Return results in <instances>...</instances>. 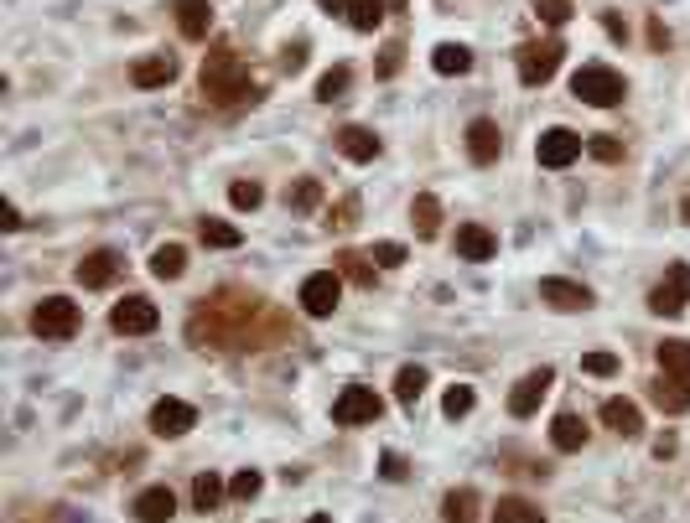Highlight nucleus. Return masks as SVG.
Segmentation results:
<instances>
[{
    "label": "nucleus",
    "mask_w": 690,
    "mask_h": 523,
    "mask_svg": "<svg viewBox=\"0 0 690 523\" xmlns=\"http://www.w3.org/2000/svg\"><path fill=\"white\" fill-rule=\"evenodd\" d=\"M337 151H343L348 161H358V166H369V161L379 156V135L364 130V125H343L337 130Z\"/></svg>",
    "instance_id": "412c9836"
},
{
    "label": "nucleus",
    "mask_w": 690,
    "mask_h": 523,
    "mask_svg": "<svg viewBox=\"0 0 690 523\" xmlns=\"http://www.w3.org/2000/svg\"><path fill=\"white\" fill-rule=\"evenodd\" d=\"M110 327L120 337H145V332H156L161 327V311L145 301V296H125V301L110 311Z\"/></svg>",
    "instance_id": "9d476101"
},
{
    "label": "nucleus",
    "mask_w": 690,
    "mask_h": 523,
    "mask_svg": "<svg viewBox=\"0 0 690 523\" xmlns=\"http://www.w3.org/2000/svg\"><path fill=\"white\" fill-rule=\"evenodd\" d=\"M306 523H327V518H322V513H317V518H306Z\"/></svg>",
    "instance_id": "864d4df0"
},
{
    "label": "nucleus",
    "mask_w": 690,
    "mask_h": 523,
    "mask_svg": "<svg viewBox=\"0 0 690 523\" xmlns=\"http://www.w3.org/2000/svg\"><path fill=\"white\" fill-rule=\"evenodd\" d=\"M581 373H592V379L618 373V352H587V358H581Z\"/></svg>",
    "instance_id": "a19ab883"
},
{
    "label": "nucleus",
    "mask_w": 690,
    "mask_h": 523,
    "mask_svg": "<svg viewBox=\"0 0 690 523\" xmlns=\"http://www.w3.org/2000/svg\"><path fill=\"white\" fill-rule=\"evenodd\" d=\"M203 99L218 104V110H234V104H255L260 99V78L249 73L234 42H213V52L203 58Z\"/></svg>",
    "instance_id": "f03ea898"
},
{
    "label": "nucleus",
    "mask_w": 690,
    "mask_h": 523,
    "mask_svg": "<svg viewBox=\"0 0 690 523\" xmlns=\"http://www.w3.org/2000/svg\"><path fill=\"white\" fill-rule=\"evenodd\" d=\"M535 16L546 21V26H566V21L577 16V5H571V0H535Z\"/></svg>",
    "instance_id": "4c0bfd02"
},
{
    "label": "nucleus",
    "mask_w": 690,
    "mask_h": 523,
    "mask_svg": "<svg viewBox=\"0 0 690 523\" xmlns=\"http://www.w3.org/2000/svg\"><path fill=\"white\" fill-rule=\"evenodd\" d=\"M659 368L664 373H674V379H690V342H680V337H670V342H659Z\"/></svg>",
    "instance_id": "c756f323"
},
{
    "label": "nucleus",
    "mask_w": 690,
    "mask_h": 523,
    "mask_svg": "<svg viewBox=\"0 0 690 523\" xmlns=\"http://www.w3.org/2000/svg\"><path fill=\"white\" fill-rule=\"evenodd\" d=\"M172 78H177V58H166V52H151V58L130 63V83L135 89H166Z\"/></svg>",
    "instance_id": "2eb2a0df"
},
{
    "label": "nucleus",
    "mask_w": 690,
    "mask_h": 523,
    "mask_svg": "<svg viewBox=\"0 0 690 523\" xmlns=\"http://www.w3.org/2000/svg\"><path fill=\"white\" fill-rule=\"evenodd\" d=\"M260 487H265V476H260V472H239L234 482H228V497H239V503H255Z\"/></svg>",
    "instance_id": "ea45409f"
},
{
    "label": "nucleus",
    "mask_w": 690,
    "mask_h": 523,
    "mask_svg": "<svg viewBox=\"0 0 690 523\" xmlns=\"http://www.w3.org/2000/svg\"><path fill=\"white\" fill-rule=\"evenodd\" d=\"M478 492L472 487H457V492H447V503H441V518L447 523H478Z\"/></svg>",
    "instance_id": "bb28decb"
},
{
    "label": "nucleus",
    "mask_w": 690,
    "mask_h": 523,
    "mask_svg": "<svg viewBox=\"0 0 690 523\" xmlns=\"http://www.w3.org/2000/svg\"><path fill=\"white\" fill-rule=\"evenodd\" d=\"M561 58H566V47L556 37H550V42H525V47H519V78L530 83V89L535 83H550L556 68H561Z\"/></svg>",
    "instance_id": "1a4fd4ad"
},
{
    "label": "nucleus",
    "mask_w": 690,
    "mask_h": 523,
    "mask_svg": "<svg viewBox=\"0 0 690 523\" xmlns=\"http://www.w3.org/2000/svg\"><path fill=\"white\" fill-rule=\"evenodd\" d=\"M602 425L618 430L623 441H633V435L643 430V414H639V404H633V399H608V404H602Z\"/></svg>",
    "instance_id": "4be33fe9"
},
{
    "label": "nucleus",
    "mask_w": 690,
    "mask_h": 523,
    "mask_svg": "<svg viewBox=\"0 0 690 523\" xmlns=\"http://www.w3.org/2000/svg\"><path fill=\"white\" fill-rule=\"evenodd\" d=\"M197 425V410L193 404H187V399H156V404H151V430H156V435H166V441H172V435H187V430Z\"/></svg>",
    "instance_id": "ddd939ff"
},
{
    "label": "nucleus",
    "mask_w": 690,
    "mask_h": 523,
    "mask_svg": "<svg viewBox=\"0 0 690 523\" xmlns=\"http://www.w3.org/2000/svg\"><path fill=\"white\" fill-rule=\"evenodd\" d=\"M32 332L48 337V342H68V337L79 332V306L68 301V296H42L32 311Z\"/></svg>",
    "instance_id": "20e7f679"
},
{
    "label": "nucleus",
    "mask_w": 690,
    "mask_h": 523,
    "mask_svg": "<svg viewBox=\"0 0 690 523\" xmlns=\"http://www.w3.org/2000/svg\"><path fill=\"white\" fill-rule=\"evenodd\" d=\"M218 497H224V482H218L213 472H197L193 476V507H197V513H213Z\"/></svg>",
    "instance_id": "72a5a7b5"
},
{
    "label": "nucleus",
    "mask_w": 690,
    "mask_h": 523,
    "mask_svg": "<svg viewBox=\"0 0 690 523\" xmlns=\"http://www.w3.org/2000/svg\"><path fill=\"white\" fill-rule=\"evenodd\" d=\"M379 466H385V476H389V482H400V476H410L405 456H395V451H385V461H379Z\"/></svg>",
    "instance_id": "a18cd8bd"
},
{
    "label": "nucleus",
    "mask_w": 690,
    "mask_h": 523,
    "mask_svg": "<svg viewBox=\"0 0 690 523\" xmlns=\"http://www.w3.org/2000/svg\"><path fill=\"white\" fill-rule=\"evenodd\" d=\"M420 389H426V368H420V363H405L400 373H395V399L410 410V404L420 399Z\"/></svg>",
    "instance_id": "2f4dec72"
},
{
    "label": "nucleus",
    "mask_w": 690,
    "mask_h": 523,
    "mask_svg": "<svg viewBox=\"0 0 690 523\" xmlns=\"http://www.w3.org/2000/svg\"><path fill=\"white\" fill-rule=\"evenodd\" d=\"M120 270H125V259L114 249H94V254H83L79 259V270H73V280H79L83 290H104L120 280Z\"/></svg>",
    "instance_id": "9b49d317"
},
{
    "label": "nucleus",
    "mask_w": 690,
    "mask_h": 523,
    "mask_svg": "<svg viewBox=\"0 0 690 523\" xmlns=\"http://www.w3.org/2000/svg\"><path fill=\"white\" fill-rule=\"evenodd\" d=\"M571 94H577L581 104H592V110H612V104L628 99V83H623V73H612L608 63H587L577 78H571Z\"/></svg>",
    "instance_id": "7ed1b4c3"
},
{
    "label": "nucleus",
    "mask_w": 690,
    "mask_h": 523,
    "mask_svg": "<svg viewBox=\"0 0 690 523\" xmlns=\"http://www.w3.org/2000/svg\"><path fill=\"white\" fill-rule=\"evenodd\" d=\"M182 270H187V249H182V244H161V249L151 254V275H156V280H177Z\"/></svg>",
    "instance_id": "cd10ccee"
},
{
    "label": "nucleus",
    "mask_w": 690,
    "mask_h": 523,
    "mask_svg": "<svg viewBox=\"0 0 690 523\" xmlns=\"http://www.w3.org/2000/svg\"><path fill=\"white\" fill-rule=\"evenodd\" d=\"M354 213H358V203H354V197H343V203L327 213V223H333V228H348V223H354Z\"/></svg>",
    "instance_id": "c03bdc74"
},
{
    "label": "nucleus",
    "mask_w": 690,
    "mask_h": 523,
    "mask_svg": "<svg viewBox=\"0 0 690 523\" xmlns=\"http://www.w3.org/2000/svg\"><path fill=\"white\" fill-rule=\"evenodd\" d=\"M550 441H556V451H581L587 445V420L581 414H556L550 420Z\"/></svg>",
    "instance_id": "b1692460"
},
{
    "label": "nucleus",
    "mask_w": 690,
    "mask_h": 523,
    "mask_svg": "<svg viewBox=\"0 0 690 523\" xmlns=\"http://www.w3.org/2000/svg\"><path fill=\"white\" fill-rule=\"evenodd\" d=\"M337 296H343V275H337V270H317V275H306V280H302L296 306H302L306 317H333Z\"/></svg>",
    "instance_id": "423d86ee"
},
{
    "label": "nucleus",
    "mask_w": 690,
    "mask_h": 523,
    "mask_svg": "<svg viewBox=\"0 0 690 523\" xmlns=\"http://www.w3.org/2000/svg\"><path fill=\"white\" fill-rule=\"evenodd\" d=\"M587 151V141H581L577 130H566V125H556V130H546L540 141H535V156H540V166L546 172H566L571 161Z\"/></svg>",
    "instance_id": "6e6552de"
},
{
    "label": "nucleus",
    "mask_w": 690,
    "mask_h": 523,
    "mask_svg": "<svg viewBox=\"0 0 690 523\" xmlns=\"http://www.w3.org/2000/svg\"><path fill=\"white\" fill-rule=\"evenodd\" d=\"M488 518L494 523H546V513H540V503H530V497H498Z\"/></svg>",
    "instance_id": "5701e85b"
},
{
    "label": "nucleus",
    "mask_w": 690,
    "mask_h": 523,
    "mask_svg": "<svg viewBox=\"0 0 690 523\" xmlns=\"http://www.w3.org/2000/svg\"><path fill=\"white\" fill-rule=\"evenodd\" d=\"M130 513H135L141 523H166L172 513H177V492L172 487H145L141 497L130 503Z\"/></svg>",
    "instance_id": "6ab92c4d"
},
{
    "label": "nucleus",
    "mask_w": 690,
    "mask_h": 523,
    "mask_svg": "<svg viewBox=\"0 0 690 523\" xmlns=\"http://www.w3.org/2000/svg\"><path fill=\"white\" fill-rule=\"evenodd\" d=\"M348 78H354V73H348L343 63H337V68H327V73L317 78V99H322V104H333V99H343V94H348Z\"/></svg>",
    "instance_id": "f704fd0d"
},
{
    "label": "nucleus",
    "mask_w": 690,
    "mask_h": 523,
    "mask_svg": "<svg viewBox=\"0 0 690 523\" xmlns=\"http://www.w3.org/2000/svg\"><path fill=\"white\" fill-rule=\"evenodd\" d=\"M649 399H654L664 414H685L690 410V379H674V373H659L649 383Z\"/></svg>",
    "instance_id": "a211bd4d"
},
{
    "label": "nucleus",
    "mask_w": 690,
    "mask_h": 523,
    "mask_svg": "<svg viewBox=\"0 0 690 523\" xmlns=\"http://www.w3.org/2000/svg\"><path fill=\"white\" fill-rule=\"evenodd\" d=\"M467 156L478 161V166H494V161L504 156V135H498L494 120H472V125H467Z\"/></svg>",
    "instance_id": "dca6fc26"
},
{
    "label": "nucleus",
    "mask_w": 690,
    "mask_h": 523,
    "mask_svg": "<svg viewBox=\"0 0 690 523\" xmlns=\"http://www.w3.org/2000/svg\"><path fill=\"white\" fill-rule=\"evenodd\" d=\"M654 456H659V461L674 456V435H659V441H654Z\"/></svg>",
    "instance_id": "8fccbe9b"
},
{
    "label": "nucleus",
    "mask_w": 690,
    "mask_h": 523,
    "mask_svg": "<svg viewBox=\"0 0 690 523\" xmlns=\"http://www.w3.org/2000/svg\"><path fill=\"white\" fill-rule=\"evenodd\" d=\"M228 203L239 207V213H255V207L265 203V187H260V182H234V187H228Z\"/></svg>",
    "instance_id": "58836bf2"
},
{
    "label": "nucleus",
    "mask_w": 690,
    "mask_h": 523,
    "mask_svg": "<svg viewBox=\"0 0 690 523\" xmlns=\"http://www.w3.org/2000/svg\"><path fill=\"white\" fill-rule=\"evenodd\" d=\"M337 275L343 280H354V286H374V270L364 254H337Z\"/></svg>",
    "instance_id": "c9c22d12"
},
{
    "label": "nucleus",
    "mask_w": 690,
    "mask_h": 523,
    "mask_svg": "<svg viewBox=\"0 0 690 523\" xmlns=\"http://www.w3.org/2000/svg\"><path fill=\"white\" fill-rule=\"evenodd\" d=\"M410 223H416L420 238H436V234H441V203H436L431 192H420L416 203H410Z\"/></svg>",
    "instance_id": "a878e982"
},
{
    "label": "nucleus",
    "mask_w": 690,
    "mask_h": 523,
    "mask_svg": "<svg viewBox=\"0 0 690 523\" xmlns=\"http://www.w3.org/2000/svg\"><path fill=\"white\" fill-rule=\"evenodd\" d=\"M431 68L441 78H462L467 68H472V52H467L462 42H441V47L431 52Z\"/></svg>",
    "instance_id": "393cba45"
},
{
    "label": "nucleus",
    "mask_w": 690,
    "mask_h": 523,
    "mask_svg": "<svg viewBox=\"0 0 690 523\" xmlns=\"http://www.w3.org/2000/svg\"><path fill=\"white\" fill-rule=\"evenodd\" d=\"M172 16H177L187 42H203V37L213 32V5L208 0H172Z\"/></svg>",
    "instance_id": "f3484780"
},
{
    "label": "nucleus",
    "mask_w": 690,
    "mask_h": 523,
    "mask_svg": "<svg viewBox=\"0 0 690 523\" xmlns=\"http://www.w3.org/2000/svg\"><path fill=\"white\" fill-rule=\"evenodd\" d=\"M0 228H5V234H16L21 228V207L16 203H0Z\"/></svg>",
    "instance_id": "de8ad7c7"
},
{
    "label": "nucleus",
    "mask_w": 690,
    "mask_h": 523,
    "mask_svg": "<svg viewBox=\"0 0 690 523\" xmlns=\"http://www.w3.org/2000/svg\"><path fill=\"white\" fill-rule=\"evenodd\" d=\"M379 414H385V399L374 394V389H364V383H348V389L333 399V420L337 425H374Z\"/></svg>",
    "instance_id": "39448f33"
},
{
    "label": "nucleus",
    "mask_w": 690,
    "mask_h": 523,
    "mask_svg": "<svg viewBox=\"0 0 690 523\" xmlns=\"http://www.w3.org/2000/svg\"><path fill=\"white\" fill-rule=\"evenodd\" d=\"M197 234H203L208 249H239V244H244L239 228H234V223H218V218H203V223H197Z\"/></svg>",
    "instance_id": "7c9ffc66"
},
{
    "label": "nucleus",
    "mask_w": 690,
    "mask_h": 523,
    "mask_svg": "<svg viewBox=\"0 0 690 523\" xmlns=\"http://www.w3.org/2000/svg\"><path fill=\"white\" fill-rule=\"evenodd\" d=\"M587 151H592L597 161H623V141H618V135H592Z\"/></svg>",
    "instance_id": "79ce46f5"
},
{
    "label": "nucleus",
    "mask_w": 690,
    "mask_h": 523,
    "mask_svg": "<svg viewBox=\"0 0 690 523\" xmlns=\"http://www.w3.org/2000/svg\"><path fill=\"white\" fill-rule=\"evenodd\" d=\"M550 383H556L550 368H535V373H525V379L514 383V394H509V414H514V420H530V414L540 410V399L550 394Z\"/></svg>",
    "instance_id": "4468645a"
},
{
    "label": "nucleus",
    "mask_w": 690,
    "mask_h": 523,
    "mask_svg": "<svg viewBox=\"0 0 690 523\" xmlns=\"http://www.w3.org/2000/svg\"><path fill=\"white\" fill-rule=\"evenodd\" d=\"M322 11H343V16H348V0H317Z\"/></svg>",
    "instance_id": "3c124183"
},
{
    "label": "nucleus",
    "mask_w": 690,
    "mask_h": 523,
    "mask_svg": "<svg viewBox=\"0 0 690 523\" xmlns=\"http://www.w3.org/2000/svg\"><path fill=\"white\" fill-rule=\"evenodd\" d=\"M281 63H286L291 73H296V68H306V47H302V42H296V47H286V58H281Z\"/></svg>",
    "instance_id": "09e8293b"
},
{
    "label": "nucleus",
    "mask_w": 690,
    "mask_h": 523,
    "mask_svg": "<svg viewBox=\"0 0 690 523\" xmlns=\"http://www.w3.org/2000/svg\"><path fill=\"white\" fill-rule=\"evenodd\" d=\"M457 254H462V259H472V265L494 259V254H498L494 228H483V223H462V228H457Z\"/></svg>",
    "instance_id": "aec40b11"
},
{
    "label": "nucleus",
    "mask_w": 690,
    "mask_h": 523,
    "mask_svg": "<svg viewBox=\"0 0 690 523\" xmlns=\"http://www.w3.org/2000/svg\"><path fill=\"white\" fill-rule=\"evenodd\" d=\"M540 301L550 311H592V290L581 280H566V275H546L540 280Z\"/></svg>",
    "instance_id": "f8f14e48"
},
{
    "label": "nucleus",
    "mask_w": 690,
    "mask_h": 523,
    "mask_svg": "<svg viewBox=\"0 0 690 523\" xmlns=\"http://www.w3.org/2000/svg\"><path fill=\"white\" fill-rule=\"evenodd\" d=\"M291 337V321L275 311L271 301H260L249 290H218V296H203L187 321V342L203 352H260L275 348Z\"/></svg>",
    "instance_id": "f257e3e1"
},
{
    "label": "nucleus",
    "mask_w": 690,
    "mask_h": 523,
    "mask_svg": "<svg viewBox=\"0 0 690 523\" xmlns=\"http://www.w3.org/2000/svg\"><path fill=\"white\" fill-rule=\"evenodd\" d=\"M680 218H685V223H690V197H685V203H680Z\"/></svg>",
    "instance_id": "603ef678"
},
{
    "label": "nucleus",
    "mask_w": 690,
    "mask_h": 523,
    "mask_svg": "<svg viewBox=\"0 0 690 523\" xmlns=\"http://www.w3.org/2000/svg\"><path fill=\"white\" fill-rule=\"evenodd\" d=\"M317 203H322V182H317V176H296V182L286 187V207H291V213H312Z\"/></svg>",
    "instance_id": "c85d7f7f"
},
{
    "label": "nucleus",
    "mask_w": 690,
    "mask_h": 523,
    "mask_svg": "<svg viewBox=\"0 0 690 523\" xmlns=\"http://www.w3.org/2000/svg\"><path fill=\"white\" fill-rule=\"evenodd\" d=\"M472 404H478V394L467 389V383H451L447 399H441V410H447V420H462V414H472Z\"/></svg>",
    "instance_id": "e433bc0d"
},
{
    "label": "nucleus",
    "mask_w": 690,
    "mask_h": 523,
    "mask_svg": "<svg viewBox=\"0 0 690 523\" xmlns=\"http://www.w3.org/2000/svg\"><path fill=\"white\" fill-rule=\"evenodd\" d=\"M685 306H690V265H670L664 280L649 290V311L654 317H680Z\"/></svg>",
    "instance_id": "0eeeda50"
},
{
    "label": "nucleus",
    "mask_w": 690,
    "mask_h": 523,
    "mask_svg": "<svg viewBox=\"0 0 690 523\" xmlns=\"http://www.w3.org/2000/svg\"><path fill=\"white\" fill-rule=\"evenodd\" d=\"M385 21V0H348V26L354 32H374Z\"/></svg>",
    "instance_id": "473e14b6"
},
{
    "label": "nucleus",
    "mask_w": 690,
    "mask_h": 523,
    "mask_svg": "<svg viewBox=\"0 0 690 523\" xmlns=\"http://www.w3.org/2000/svg\"><path fill=\"white\" fill-rule=\"evenodd\" d=\"M374 259H379V265H405V244H379Z\"/></svg>",
    "instance_id": "49530a36"
},
{
    "label": "nucleus",
    "mask_w": 690,
    "mask_h": 523,
    "mask_svg": "<svg viewBox=\"0 0 690 523\" xmlns=\"http://www.w3.org/2000/svg\"><path fill=\"white\" fill-rule=\"evenodd\" d=\"M400 63H405V47H400V42H389V47L379 52V78H395Z\"/></svg>",
    "instance_id": "37998d69"
}]
</instances>
